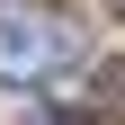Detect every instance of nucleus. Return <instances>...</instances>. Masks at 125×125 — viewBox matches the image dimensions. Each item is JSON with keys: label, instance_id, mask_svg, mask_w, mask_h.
Returning a JSON list of instances; mask_svg holds the SVG:
<instances>
[{"label": "nucleus", "instance_id": "nucleus-2", "mask_svg": "<svg viewBox=\"0 0 125 125\" xmlns=\"http://www.w3.org/2000/svg\"><path fill=\"white\" fill-rule=\"evenodd\" d=\"M98 89H107V107L125 116V62H107V72H98Z\"/></svg>", "mask_w": 125, "mask_h": 125}, {"label": "nucleus", "instance_id": "nucleus-1", "mask_svg": "<svg viewBox=\"0 0 125 125\" xmlns=\"http://www.w3.org/2000/svg\"><path fill=\"white\" fill-rule=\"evenodd\" d=\"M72 54H81V27L72 18H54V9H0V81L36 89V81H54Z\"/></svg>", "mask_w": 125, "mask_h": 125}]
</instances>
